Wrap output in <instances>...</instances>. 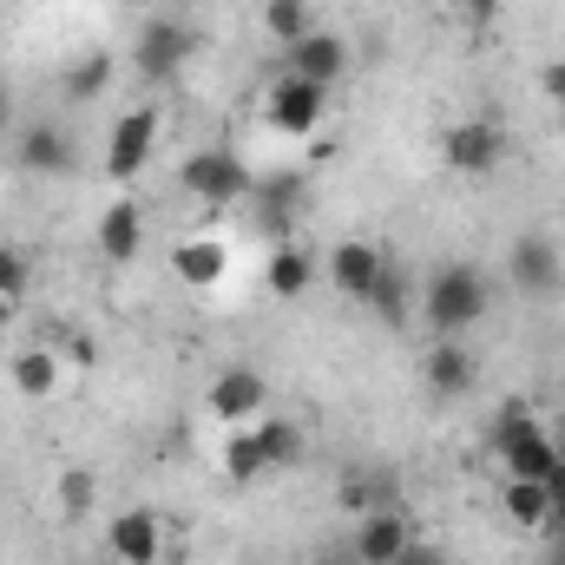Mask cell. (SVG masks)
Masks as SVG:
<instances>
[{
    "instance_id": "d6a6232c",
    "label": "cell",
    "mask_w": 565,
    "mask_h": 565,
    "mask_svg": "<svg viewBox=\"0 0 565 565\" xmlns=\"http://www.w3.org/2000/svg\"><path fill=\"white\" fill-rule=\"evenodd\" d=\"M395 565H440V559H434L427 546H408V553H402V559H395Z\"/></svg>"
},
{
    "instance_id": "3957f363",
    "label": "cell",
    "mask_w": 565,
    "mask_h": 565,
    "mask_svg": "<svg viewBox=\"0 0 565 565\" xmlns=\"http://www.w3.org/2000/svg\"><path fill=\"white\" fill-rule=\"evenodd\" d=\"M250 184H257V178H250V164H244L231 145H204V151H191V158L178 164V191L198 198V204H211V211L244 204Z\"/></svg>"
},
{
    "instance_id": "8fae6325",
    "label": "cell",
    "mask_w": 565,
    "mask_h": 565,
    "mask_svg": "<svg viewBox=\"0 0 565 565\" xmlns=\"http://www.w3.org/2000/svg\"><path fill=\"white\" fill-rule=\"evenodd\" d=\"M329 282L349 296V302H369V289H375V277L388 270V250L382 244H369V237H342L335 250H329Z\"/></svg>"
},
{
    "instance_id": "d590c367",
    "label": "cell",
    "mask_w": 565,
    "mask_h": 565,
    "mask_svg": "<svg viewBox=\"0 0 565 565\" xmlns=\"http://www.w3.org/2000/svg\"><path fill=\"white\" fill-rule=\"evenodd\" d=\"M309 565H355V559H335V553H322V559H309Z\"/></svg>"
},
{
    "instance_id": "30bf717a",
    "label": "cell",
    "mask_w": 565,
    "mask_h": 565,
    "mask_svg": "<svg viewBox=\"0 0 565 565\" xmlns=\"http://www.w3.org/2000/svg\"><path fill=\"white\" fill-rule=\"evenodd\" d=\"M282 73H296V79H309V86H335V79L349 73V40L329 33V26H316L309 40L282 46Z\"/></svg>"
},
{
    "instance_id": "2e32d148",
    "label": "cell",
    "mask_w": 565,
    "mask_h": 565,
    "mask_svg": "<svg viewBox=\"0 0 565 565\" xmlns=\"http://www.w3.org/2000/svg\"><path fill=\"white\" fill-rule=\"evenodd\" d=\"M139 250H145V211L119 191V198L99 211V257H106V264H132Z\"/></svg>"
},
{
    "instance_id": "1f68e13d",
    "label": "cell",
    "mask_w": 565,
    "mask_h": 565,
    "mask_svg": "<svg viewBox=\"0 0 565 565\" xmlns=\"http://www.w3.org/2000/svg\"><path fill=\"white\" fill-rule=\"evenodd\" d=\"M546 99L559 106V119H565V60L559 66H546Z\"/></svg>"
},
{
    "instance_id": "8992f818",
    "label": "cell",
    "mask_w": 565,
    "mask_h": 565,
    "mask_svg": "<svg viewBox=\"0 0 565 565\" xmlns=\"http://www.w3.org/2000/svg\"><path fill=\"white\" fill-rule=\"evenodd\" d=\"M507 282L520 289V296H553L565 282V257H559V244L546 237V231H526V237H513V250H507Z\"/></svg>"
},
{
    "instance_id": "cb8c5ba5",
    "label": "cell",
    "mask_w": 565,
    "mask_h": 565,
    "mask_svg": "<svg viewBox=\"0 0 565 565\" xmlns=\"http://www.w3.org/2000/svg\"><path fill=\"white\" fill-rule=\"evenodd\" d=\"M264 33H270L277 46L309 40V33H316V7H309V0H264Z\"/></svg>"
},
{
    "instance_id": "e575fe53",
    "label": "cell",
    "mask_w": 565,
    "mask_h": 565,
    "mask_svg": "<svg viewBox=\"0 0 565 565\" xmlns=\"http://www.w3.org/2000/svg\"><path fill=\"white\" fill-rule=\"evenodd\" d=\"M13 316H20V302H7V296H0V329H7Z\"/></svg>"
},
{
    "instance_id": "52a82bcc",
    "label": "cell",
    "mask_w": 565,
    "mask_h": 565,
    "mask_svg": "<svg viewBox=\"0 0 565 565\" xmlns=\"http://www.w3.org/2000/svg\"><path fill=\"white\" fill-rule=\"evenodd\" d=\"M440 158H447V171H460V178H487V171L507 158V139H500L493 119H460V126L440 132Z\"/></svg>"
},
{
    "instance_id": "ba28073f",
    "label": "cell",
    "mask_w": 565,
    "mask_h": 565,
    "mask_svg": "<svg viewBox=\"0 0 565 565\" xmlns=\"http://www.w3.org/2000/svg\"><path fill=\"white\" fill-rule=\"evenodd\" d=\"M151 151H158V106H132L106 139V178H119V184L139 178L151 164Z\"/></svg>"
},
{
    "instance_id": "9c48e42d",
    "label": "cell",
    "mask_w": 565,
    "mask_h": 565,
    "mask_svg": "<svg viewBox=\"0 0 565 565\" xmlns=\"http://www.w3.org/2000/svg\"><path fill=\"white\" fill-rule=\"evenodd\" d=\"M408 546H415V526H408L395 507H375V513H362V520H355L349 559H355V565H395Z\"/></svg>"
},
{
    "instance_id": "5bb4252c",
    "label": "cell",
    "mask_w": 565,
    "mask_h": 565,
    "mask_svg": "<svg viewBox=\"0 0 565 565\" xmlns=\"http://www.w3.org/2000/svg\"><path fill=\"white\" fill-rule=\"evenodd\" d=\"M106 546L119 565H158L164 559V520L151 507H126L113 526H106Z\"/></svg>"
},
{
    "instance_id": "5b68a950",
    "label": "cell",
    "mask_w": 565,
    "mask_h": 565,
    "mask_svg": "<svg viewBox=\"0 0 565 565\" xmlns=\"http://www.w3.org/2000/svg\"><path fill=\"white\" fill-rule=\"evenodd\" d=\"M191 26L184 20H145L139 26V40H132V73H139L145 86H164V79H178L184 73V60H191Z\"/></svg>"
},
{
    "instance_id": "836d02e7",
    "label": "cell",
    "mask_w": 565,
    "mask_h": 565,
    "mask_svg": "<svg viewBox=\"0 0 565 565\" xmlns=\"http://www.w3.org/2000/svg\"><path fill=\"white\" fill-rule=\"evenodd\" d=\"M13 126V99H7V86H0V132Z\"/></svg>"
},
{
    "instance_id": "f1b7e54d",
    "label": "cell",
    "mask_w": 565,
    "mask_h": 565,
    "mask_svg": "<svg viewBox=\"0 0 565 565\" xmlns=\"http://www.w3.org/2000/svg\"><path fill=\"white\" fill-rule=\"evenodd\" d=\"M26 289H33V257L20 244H0V296L7 302H26Z\"/></svg>"
},
{
    "instance_id": "d4e9b609",
    "label": "cell",
    "mask_w": 565,
    "mask_h": 565,
    "mask_svg": "<svg viewBox=\"0 0 565 565\" xmlns=\"http://www.w3.org/2000/svg\"><path fill=\"white\" fill-rule=\"evenodd\" d=\"M335 507H349L355 520L375 513V507H395V473H349L342 493H335Z\"/></svg>"
},
{
    "instance_id": "277c9868",
    "label": "cell",
    "mask_w": 565,
    "mask_h": 565,
    "mask_svg": "<svg viewBox=\"0 0 565 565\" xmlns=\"http://www.w3.org/2000/svg\"><path fill=\"white\" fill-rule=\"evenodd\" d=\"M329 119V86H309L296 73H277V86L264 93V126L282 139H309Z\"/></svg>"
},
{
    "instance_id": "7c38bea8",
    "label": "cell",
    "mask_w": 565,
    "mask_h": 565,
    "mask_svg": "<svg viewBox=\"0 0 565 565\" xmlns=\"http://www.w3.org/2000/svg\"><path fill=\"white\" fill-rule=\"evenodd\" d=\"M73 132L66 126H53V119H33L26 132H20V145H13V164L26 171V178H66L73 171Z\"/></svg>"
},
{
    "instance_id": "7402d4cb",
    "label": "cell",
    "mask_w": 565,
    "mask_h": 565,
    "mask_svg": "<svg viewBox=\"0 0 565 565\" xmlns=\"http://www.w3.org/2000/svg\"><path fill=\"white\" fill-rule=\"evenodd\" d=\"M264 282H270V296L296 302V296H309V282H316V257H309L302 244H277V257H270Z\"/></svg>"
},
{
    "instance_id": "9a60e30c",
    "label": "cell",
    "mask_w": 565,
    "mask_h": 565,
    "mask_svg": "<svg viewBox=\"0 0 565 565\" xmlns=\"http://www.w3.org/2000/svg\"><path fill=\"white\" fill-rule=\"evenodd\" d=\"M264 402H270V382H264L257 369H224V375L211 382V415L224 427H250L264 415Z\"/></svg>"
},
{
    "instance_id": "ffe728a7",
    "label": "cell",
    "mask_w": 565,
    "mask_h": 565,
    "mask_svg": "<svg viewBox=\"0 0 565 565\" xmlns=\"http://www.w3.org/2000/svg\"><path fill=\"white\" fill-rule=\"evenodd\" d=\"M113 79H119V53L93 46V53H79V60L60 73V93H66L73 106H93V99H106V93H113Z\"/></svg>"
},
{
    "instance_id": "4dcf8cb0",
    "label": "cell",
    "mask_w": 565,
    "mask_h": 565,
    "mask_svg": "<svg viewBox=\"0 0 565 565\" xmlns=\"http://www.w3.org/2000/svg\"><path fill=\"white\" fill-rule=\"evenodd\" d=\"M460 7H467L473 26H493V20H500V0H460Z\"/></svg>"
},
{
    "instance_id": "ac0fdd59",
    "label": "cell",
    "mask_w": 565,
    "mask_h": 565,
    "mask_svg": "<svg viewBox=\"0 0 565 565\" xmlns=\"http://www.w3.org/2000/svg\"><path fill=\"white\" fill-rule=\"evenodd\" d=\"M171 270H178V282H191V289H211V282L231 277V244L224 237H178Z\"/></svg>"
},
{
    "instance_id": "f546056e",
    "label": "cell",
    "mask_w": 565,
    "mask_h": 565,
    "mask_svg": "<svg viewBox=\"0 0 565 565\" xmlns=\"http://www.w3.org/2000/svg\"><path fill=\"white\" fill-rule=\"evenodd\" d=\"M546 493H553V520H565V447L553 460V473H546Z\"/></svg>"
},
{
    "instance_id": "7a4b0ae2",
    "label": "cell",
    "mask_w": 565,
    "mask_h": 565,
    "mask_svg": "<svg viewBox=\"0 0 565 565\" xmlns=\"http://www.w3.org/2000/svg\"><path fill=\"white\" fill-rule=\"evenodd\" d=\"M487 440H493V454H500L507 480H546V473H553V460H559V440L546 434V422H540L533 408H520V402H507V408L493 415Z\"/></svg>"
},
{
    "instance_id": "6da1fadb",
    "label": "cell",
    "mask_w": 565,
    "mask_h": 565,
    "mask_svg": "<svg viewBox=\"0 0 565 565\" xmlns=\"http://www.w3.org/2000/svg\"><path fill=\"white\" fill-rule=\"evenodd\" d=\"M487 309H493V277H487L480 264H467V257L440 264V270L422 282V316H427L434 335H467Z\"/></svg>"
},
{
    "instance_id": "603a6c76",
    "label": "cell",
    "mask_w": 565,
    "mask_h": 565,
    "mask_svg": "<svg viewBox=\"0 0 565 565\" xmlns=\"http://www.w3.org/2000/svg\"><path fill=\"white\" fill-rule=\"evenodd\" d=\"M224 473H231V487H257V480L270 473L257 427H231V440H224Z\"/></svg>"
},
{
    "instance_id": "83f0119b",
    "label": "cell",
    "mask_w": 565,
    "mask_h": 565,
    "mask_svg": "<svg viewBox=\"0 0 565 565\" xmlns=\"http://www.w3.org/2000/svg\"><path fill=\"white\" fill-rule=\"evenodd\" d=\"M257 440H264V460H270V467L302 460V427L296 422H257Z\"/></svg>"
},
{
    "instance_id": "484cf974",
    "label": "cell",
    "mask_w": 565,
    "mask_h": 565,
    "mask_svg": "<svg viewBox=\"0 0 565 565\" xmlns=\"http://www.w3.org/2000/svg\"><path fill=\"white\" fill-rule=\"evenodd\" d=\"M369 309H375L388 329H402V322H408V277L395 270V257H388V270H382L375 289H369Z\"/></svg>"
},
{
    "instance_id": "44dd1931",
    "label": "cell",
    "mask_w": 565,
    "mask_h": 565,
    "mask_svg": "<svg viewBox=\"0 0 565 565\" xmlns=\"http://www.w3.org/2000/svg\"><path fill=\"white\" fill-rule=\"evenodd\" d=\"M500 513H507L520 533H546V526H553V493H546V480H507Z\"/></svg>"
},
{
    "instance_id": "4316f807",
    "label": "cell",
    "mask_w": 565,
    "mask_h": 565,
    "mask_svg": "<svg viewBox=\"0 0 565 565\" xmlns=\"http://www.w3.org/2000/svg\"><path fill=\"white\" fill-rule=\"evenodd\" d=\"M53 493H60V513H66V520H86L93 500H99V473H93V467H66V473L53 480Z\"/></svg>"
},
{
    "instance_id": "4fadbf2b",
    "label": "cell",
    "mask_w": 565,
    "mask_h": 565,
    "mask_svg": "<svg viewBox=\"0 0 565 565\" xmlns=\"http://www.w3.org/2000/svg\"><path fill=\"white\" fill-rule=\"evenodd\" d=\"M302 171H277V178H257L250 184V204H257V231L264 237H277L289 244V231H296V211H302Z\"/></svg>"
},
{
    "instance_id": "d6986e66",
    "label": "cell",
    "mask_w": 565,
    "mask_h": 565,
    "mask_svg": "<svg viewBox=\"0 0 565 565\" xmlns=\"http://www.w3.org/2000/svg\"><path fill=\"white\" fill-rule=\"evenodd\" d=\"M60 349H46V342H33V349H13V362H7V382L26 395V402H53L60 395Z\"/></svg>"
},
{
    "instance_id": "e0dca14e",
    "label": "cell",
    "mask_w": 565,
    "mask_h": 565,
    "mask_svg": "<svg viewBox=\"0 0 565 565\" xmlns=\"http://www.w3.org/2000/svg\"><path fill=\"white\" fill-rule=\"evenodd\" d=\"M422 375H427V388H434L440 402H460V395L473 388V355H467V342H460V335H434Z\"/></svg>"
}]
</instances>
